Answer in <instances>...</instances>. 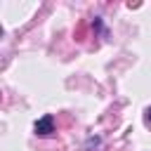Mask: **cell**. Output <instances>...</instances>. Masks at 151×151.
I'll list each match as a JSON object with an SVG mask.
<instances>
[{
	"instance_id": "cell-1",
	"label": "cell",
	"mask_w": 151,
	"mask_h": 151,
	"mask_svg": "<svg viewBox=\"0 0 151 151\" xmlns=\"http://www.w3.org/2000/svg\"><path fill=\"white\" fill-rule=\"evenodd\" d=\"M33 130H35L38 134H42V137H45V134H52V132H54V118H52L50 113L42 116V118H38L35 125H33Z\"/></svg>"
},
{
	"instance_id": "cell-2",
	"label": "cell",
	"mask_w": 151,
	"mask_h": 151,
	"mask_svg": "<svg viewBox=\"0 0 151 151\" xmlns=\"http://www.w3.org/2000/svg\"><path fill=\"white\" fill-rule=\"evenodd\" d=\"M144 123L151 127V106H149V109H146V113H144Z\"/></svg>"
}]
</instances>
